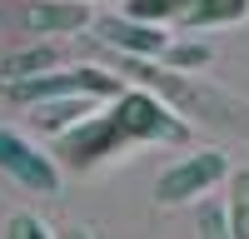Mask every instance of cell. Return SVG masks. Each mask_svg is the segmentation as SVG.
<instances>
[{"instance_id": "6da1fadb", "label": "cell", "mask_w": 249, "mask_h": 239, "mask_svg": "<svg viewBox=\"0 0 249 239\" xmlns=\"http://www.w3.org/2000/svg\"><path fill=\"white\" fill-rule=\"evenodd\" d=\"M120 70L130 75V80H140L144 90L175 100L184 115H199V120H214V125H239V130H249V105H239V100H230V95H214V90L195 85V80H184V70H175V65H155V55H120Z\"/></svg>"}, {"instance_id": "7a4b0ae2", "label": "cell", "mask_w": 249, "mask_h": 239, "mask_svg": "<svg viewBox=\"0 0 249 239\" xmlns=\"http://www.w3.org/2000/svg\"><path fill=\"white\" fill-rule=\"evenodd\" d=\"M130 139H190V125L164 105L155 90H124L110 110Z\"/></svg>"}, {"instance_id": "3957f363", "label": "cell", "mask_w": 249, "mask_h": 239, "mask_svg": "<svg viewBox=\"0 0 249 239\" xmlns=\"http://www.w3.org/2000/svg\"><path fill=\"white\" fill-rule=\"evenodd\" d=\"M124 139H130V135H124V125L115 115H90V120H80V125L60 130L55 154H60V165H70V170H90L95 159L115 154Z\"/></svg>"}, {"instance_id": "277c9868", "label": "cell", "mask_w": 249, "mask_h": 239, "mask_svg": "<svg viewBox=\"0 0 249 239\" xmlns=\"http://www.w3.org/2000/svg\"><path fill=\"white\" fill-rule=\"evenodd\" d=\"M224 174H230V159H224L219 150H199V154L170 165V170L155 179V199H160V205H184V199L204 194L210 185H219Z\"/></svg>"}, {"instance_id": "5b68a950", "label": "cell", "mask_w": 249, "mask_h": 239, "mask_svg": "<svg viewBox=\"0 0 249 239\" xmlns=\"http://www.w3.org/2000/svg\"><path fill=\"white\" fill-rule=\"evenodd\" d=\"M0 170L20 179L30 194H60V165L50 154H40L30 139H20L15 130H0Z\"/></svg>"}, {"instance_id": "8992f818", "label": "cell", "mask_w": 249, "mask_h": 239, "mask_svg": "<svg viewBox=\"0 0 249 239\" xmlns=\"http://www.w3.org/2000/svg\"><path fill=\"white\" fill-rule=\"evenodd\" d=\"M95 35L105 40V45H115L120 55H164L170 50V35H164L160 25H150V20H135V15H95Z\"/></svg>"}, {"instance_id": "52a82bcc", "label": "cell", "mask_w": 249, "mask_h": 239, "mask_svg": "<svg viewBox=\"0 0 249 239\" xmlns=\"http://www.w3.org/2000/svg\"><path fill=\"white\" fill-rule=\"evenodd\" d=\"M25 25L35 35H75L95 25V10H90V0H40V5L25 10Z\"/></svg>"}, {"instance_id": "ba28073f", "label": "cell", "mask_w": 249, "mask_h": 239, "mask_svg": "<svg viewBox=\"0 0 249 239\" xmlns=\"http://www.w3.org/2000/svg\"><path fill=\"white\" fill-rule=\"evenodd\" d=\"M95 100H100V95H85V90H75V95H55V100H40V105H35V125L60 135V130L80 125V120H90V115H95Z\"/></svg>"}, {"instance_id": "9c48e42d", "label": "cell", "mask_w": 249, "mask_h": 239, "mask_svg": "<svg viewBox=\"0 0 249 239\" xmlns=\"http://www.w3.org/2000/svg\"><path fill=\"white\" fill-rule=\"evenodd\" d=\"M249 15V0H190V10L179 20L190 30H210V25H234Z\"/></svg>"}, {"instance_id": "30bf717a", "label": "cell", "mask_w": 249, "mask_h": 239, "mask_svg": "<svg viewBox=\"0 0 249 239\" xmlns=\"http://www.w3.org/2000/svg\"><path fill=\"white\" fill-rule=\"evenodd\" d=\"M55 50L50 45H30V50H15V55H5L0 60V75L5 80H30V75H45V70H55Z\"/></svg>"}, {"instance_id": "8fae6325", "label": "cell", "mask_w": 249, "mask_h": 239, "mask_svg": "<svg viewBox=\"0 0 249 239\" xmlns=\"http://www.w3.org/2000/svg\"><path fill=\"white\" fill-rule=\"evenodd\" d=\"M230 224H234V239H249V170L230 174Z\"/></svg>"}, {"instance_id": "7c38bea8", "label": "cell", "mask_w": 249, "mask_h": 239, "mask_svg": "<svg viewBox=\"0 0 249 239\" xmlns=\"http://www.w3.org/2000/svg\"><path fill=\"white\" fill-rule=\"evenodd\" d=\"M184 10H190V0H124V15L150 20V25H160V20H179Z\"/></svg>"}, {"instance_id": "4fadbf2b", "label": "cell", "mask_w": 249, "mask_h": 239, "mask_svg": "<svg viewBox=\"0 0 249 239\" xmlns=\"http://www.w3.org/2000/svg\"><path fill=\"white\" fill-rule=\"evenodd\" d=\"M199 239H234V224H230V205H199Z\"/></svg>"}, {"instance_id": "5bb4252c", "label": "cell", "mask_w": 249, "mask_h": 239, "mask_svg": "<svg viewBox=\"0 0 249 239\" xmlns=\"http://www.w3.org/2000/svg\"><path fill=\"white\" fill-rule=\"evenodd\" d=\"M164 65H175V70H199V65H210V45H199V40H170V50H164Z\"/></svg>"}, {"instance_id": "9a60e30c", "label": "cell", "mask_w": 249, "mask_h": 239, "mask_svg": "<svg viewBox=\"0 0 249 239\" xmlns=\"http://www.w3.org/2000/svg\"><path fill=\"white\" fill-rule=\"evenodd\" d=\"M5 239H50V229L40 224L35 214H10V224H5Z\"/></svg>"}, {"instance_id": "2e32d148", "label": "cell", "mask_w": 249, "mask_h": 239, "mask_svg": "<svg viewBox=\"0 0 249 239\" xmlns=\"http://www.w3.org/2000/svg\"><path fill=\"white\" fill-rule=\"evenodd\" d=\"M0 95H10V80H5V75H0Z\"/></svg>"}, {"instance_id": "e0dca14e", "label": "cell", "mask_w": 249, "mask_h": 239, "mask_svg": "<svg viewBox=\"0 0 249 239\" xmlns=\"http://www.w3.org/2000/svg\"><path fill=\"white\" fill-rule=\"evenodd\" d=\"M70 239H90V234H85V229H70Z\"/></svg>"}]
</instances>
